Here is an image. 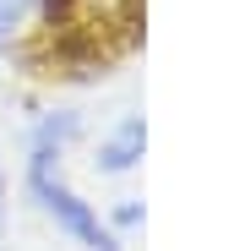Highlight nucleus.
Masks as SVG:
<instances>
[{"label": "nucleus", "mask_w": 245, "mask_h": 251, "mask_svg": "<svg viewBox=\"0 0 245 251\" xmlns=\"http://www.w3.org/2000/svg\"><path fill=\"white\" fill-rule=\"evenodd\" d=\"M82 137V115L76 109H55L33 126L27 137V164H22V186L27 197L38 202V213H44L66 240H76L82 251H120L114 229L104 224L98 202H88L71 180H66V148Z\"/></svg>", "instance_id": "f257e3e1"}, {"label": "nucleus", "mask_w": 245, "mask_h": 251, "mask_svg": "<svg viewBox=\"0 0 245 251\" xmlns=\"http://www.w3.org/2000/svg\"><path fill=\"white\" fill-rule=\"evenodd\" d=\"M93 153H98L93 164H98L104 175H131L136 164H142V153H147V120L142 115H120L109 131L98 137Z\"/></svg>", "instance_id": "f03ea898"}, {"label": "nucleus", "mask_w": 245, "mask_h": 251, "mask_svg": "<svg viewBox=\"0 0 245 251\" xmlns=\"http://www.w3.org/2000/svg\"><path fill=\"white\" fill-rule=\"evenodd\" d=\"M142 219H147V207H142L136 197H126V202H114L109 213H104V224L114 229V240H120V246H126V235H131V229H136Z\"/></svg>", "instance_id": "7ed1b4c3"}, {"label": "nucleus", "mask_w": 245, "mask_h": 251, "mask_svg": "<svg viewBox=\"0 0 245 251\" xmlns=\"http://www.w3.org/2000/svg\"><path fill=\"white\" fill-rule=\"evenodd\" d=\"M27 6H33V0H0V17H6V27H11V22H17Z\"/></svg>", "instance_id": "20e7f679"}, {"label": "nucleus", "mask_w": 245, "mask_h": 251, "mask_svg": "<svg viewBox=\"0 0 245 251\" xmlns=\"http://www.w3.org/2000/svg\"><path fill=\"white\" fill-rule=\"evenodd\" d=\"M6 213H11V191H6V170H0V235H6Z\"/></svg>", "instance_id": "39448f33"}, {"label": "nucleus", "mask_w": 245, "mask_h": 251, "mask_svg": "<svg viewBox=\"0 0 245 251\" xmlns=\"http://www.w3.org/2000/svg\"><path fill=\"white\" fill-rule=\"evenodd\" d=\"M6 33H11V27H6V17H0V44H6Z\"/></svg>", "instance_id": "423d86ee"}]
</instances>
